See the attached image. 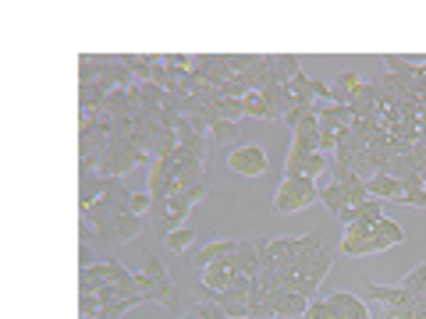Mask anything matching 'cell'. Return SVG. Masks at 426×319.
<instances>
[{"instance_id": "6da1fadb", "label": "cell", "mask_w": 426, "mask_h": 319, "mask_svg": "<svg viewBox=\"0 0 426 319\" xmlns=\"http://www.w3.org/2000/svg\"><path fill=\"white\" fill-rule=\"evenodd\" d=\"M316 199H320V188H316V181H313L309 174H302V178H284V181L277 185V192H274V209L284 213V216H292V213L309 209Z\"/></svg>"}, {"instance_id": "7a4b0ae2", "label": "cell", "mask_w": 426, "mask_h": 319, "mask_svg": "<svg viewBox=\"0 0 426 319\" xmlns=\"http://www.w3.org/2000/svg\"><path fill=\"white\" fill-rule=\"evenodd\" d=\"M228 167H231L238 178H263V174L270 170V156H267V149H260L256 142H246V146H238V149L228 153Z\"/></svg>"}, {"instance_id": "3957f363", "label": "cell", "mask_w": 426, "mask_h": 319, "mask_svg": "<svg viewBox=\"0 0 426 319\" xmlns=\"http://www.w3.org/2000/svg\"><path fill=\"white\" fill-rule=\"evenodd\" d=\"M188 213H192V202L185 199V195H174V199H167V209L153 220V231L160 234V241L171 234V231H178V227H185V220H188Z\"/></svg>"}, {"instance_id": "277c9868", "label": "cell", "mask_w": 426, "mask_h": 319, "mask_svg": "<svg viewBox=\"0 0 426 319\" xmlns=\"http://www.w3.org/2000/svg\"><path fill=\"white\" fill-rule=\"evenodd\" d=\"M142 277H149V284L167 298V308L171 312H178V298H174V284H171V277H167V269H163V262H160V255H142Z\"/></svg>"}, {"instance_id": "5b68a950", "label": "cell", "mask_w": 426, "mask_h": 319, "mask_svg": "<svg viewBox=\"0 0 426 319\" xmlns=\"http://www.w3.org/2000/svg\"><path fill=\"white\" fill-rule=\"evenodd\" d=\"M142 220L146 216H135L128 209V202L117 209V220H114V245H132L139 234H142Z\"/></svg>"}, {"instance_id": "8992f818", "label": "cell", "mask_w": 426, "mask_h": 319, "mask_svg": "<svg viewBox=\"0 0 426 319\" xmlns=\"http://www.w3.org/2000/svg\"><path fill=\"white\" fill-rule=\"evenodd\" d=\"M327 301L338 308V315H341V319H373V315H369V308L362 305V298H359V294H352V291H334Z\"/></svg>"}, {"instance_id": "52a82bcc", "label": "cell", "mask_w": 426, "mask_h": 319, "mask_svg": "<svg viewBox=\"0 0 426 319\" xmlns=\"http://www.w3.org/2000/svg\"><path fill=\"white\" fill-rule=\"evenodd\" d=\"M199 280H202L206 291H228V284L235 280V273H231L228 259H217V262H209V266L199 269Z\"/></svg>"}, {"instance_id": "ba28073f", "label": "cell", "mask_w": 426, "mask_h": 319, "mask_svg": "<svg viewBox=\"0 0 426 319\" xmlns=\"http://www.w3.org/2000/svg\"><path fill=\"white\" fill-rule=\"evenodd\" d=\"M235 252H238V238H228V241H209L206 248H199V252L192 255V266H195V269H202V266L217 262V259H228V255H235Z\"/></svg>"}, {"instance_id": "9c48e42d", "label": "cell", "mask_w": 426, "mask_h": 319, "mask_svg": "<svg viewBox=\"0 0 426 319\" xmlns=\"http://www.w3.org/2000/svg\"><path fill=\"white\" fill-rule=\"evenodd\" d=\"M362 86H366V82H362L355 71H341V75L330 82V103H341V107H348Z\"/></svg>"}, {"instance_id": "30bf717a", "label": "cell", "mask_w": 426, "mask_h": 319, "mask_svg": "<svg viewBox=\"0 0 426 319\" xmlns=\"http://www.w3.org/2000/svg\"><path fill=\"white\" fill-rule=\"evenodd\" d=\"M366 291H369V298H376V301H384L387 308H405V305H412L415 301V294H408L401 284L398 287H384V284H366Z\"/></svg>"}, {"instance_id": "8fae6325", "label": "cell", "mask_w": 426, "mask_h": 319, "mask_svg": "<svg viewBox=\"0 0 426 319\" xmlns=\"http://www.w3.org/2000/svg\"><path fill=\"white\" fill-rule=\"evenodd\" d=\"M299 71H302V64H299L295 54H270V75H274V82L288 86Z\"/></svg>"}, {"instance_id": "7c38bea8", "label": "cell", "mask_w": 426, "mask_h": 319, "mask_svg": "<svg viewBox=\"0 0 426 319\" xmlns=\"http://www.w3.org/2000/svg\"><path fill=\"white\" fill-rule=\"evenodd\" d=\"M178 146H181V149H188L192 156L206 160V135H202V132H195L185 117L178 121Z\"/></svg>"}, {"instance_id": "4fadbf2b", "label": "cell", "mask_w": 426, "mask_h": 319, "mask_svg": "<svg viewBox=\"0 0 426 319\" xmlns=\"http://www.w3.org/2000/svg\"><path fill=\"white\" fill-rule=\"evenodd\" d=\"M366 188H369V195L373 199H401L405 195V185L398 181V178H387V174H376V178H369L366 181Z\"/></svg>"}, {"instance_id": "5bb4252c", "label": "cell", "mask_w": 426, "mask_h": 319, "mask_svg": "<svg viewBox=\"0 0 426 319\" xmlns=\"http://www.w3.org/2000/svg\"><path fill=\"white\" fill-rule=\"evenodd\" d=\"M316 114H320V128H323V132H338V128L352 124V110L341 107V103H327V107H320Z\"/></svg>"}, {"instance_id": "9a60e30c", "label": "cell", "mask_w": 426, "mask_h": 319, "mask_svg": "<svg viewBox=\"0 0 426 319\" xmlns=\"http://www.w3.org/2000/svg\"><path fill=\"white\" fill-rule=\"evenodd\" d=\"M103 284H110V262H96V266H89V269L79 273V291L96 294Z\"/></svg>"}, {"instance_id": "2e32d148", "label": "cell", "mask_w": 426, "mask_h": 319, "mask_svg": "<svg viewBox=\"0 0 426 319\" xmlns=\"http://www.w3.org/2000/svg\"><path fill=\"white\" fill-rule=\"evenodd\" d=\"M373 234H376V241H380V245H384V252H387V248H394V245H401V241H405V227H401V224H398V220H387V216H384V220H376V224H373Z\"/></svg>"}, {"instance_id": "e0dca14e", "label": "cell", "mask_w": 426, "mask_h": 319, "mask_svg": "<svg viewBox=\"0 0 426 319\" xmlns=\"http://www.w3.org/2000/svg\"><path fill=\"white\" fill-rule=\"evenodd\" d=\"M100 195H103V178H96V174H82V178H79V209L86 213Z\"/></svg>"}, {"instance_id": "ac0fdd59", "label": "cell", "mask_w": 426, "mask_h": 319, "mask_svg": "<svg viewBox=\"0 0 426 319\" xmlns=\"http://www.w3.org/2000/svg\"><path fill=\"white\" fill-rule=\"evenodd\" d=\"M117 61L135 75V82H149L153 75V64H149V54H117Z\"/></svg>"}, {"instance_id": "d6986e66", "label": "cell", "mask_w": 426, "mask_h": 319, "mask_svg": "<svg viewBox=\"0 0 426 319\" xmlns=\"http://www.w3.org/2000/svg\"><path fill=\"white\" fill-rule=\"evenodd\" d=\"M320 202L334 213V216H341V209H348V192L334 181V185H327V188H320Z\"/></svg>"}, {"instance_id": "ffe728a7", "label": "cell", "mask_w": 426, "mask_h": 319, "mask_svg": "<svg viewBox=\"0 0 426 319\" xmlns=\"http://www.w3.org/2000/svg\"><path fill=\"white\" fill-rule=\"evenodd\" d=\"M163 245L171 248V252H178V255H185L192 245H195V231L185 224V227H178V231H171L167 238H163Z\"/></svg>"}, {"instance_id": "44dd1931", "label": "cell", "mask_w": 426, "mask_h": 319, "mask_svg": "<svg viewBox=\"0 0 426 319\" xmlns=\"http://www.w3.org/2000/svg\"><path fill=\"white\" fill-rule=\"evenodd\" d=\"M246 117H263V121H274V110L267 107V100H263V93H246Z\"/></svg>"}, {"instance_id": "7402d4cb", "label": "cell", "mask_w": 426, "mask_h": 319, "mask_svg": "<svg viewBox=\"0 0 426 319\" xmlns=\"http://www.w3.org/2000/svg\"><path fill=\"white\" fill-rule=\"evenodd\" d=\"M330 266H334V252H327V248H323V252L316 255V262L309 266V273H306V280L320 287V280H323V277L330 273Z\"/></svg>"}, {"instance_id": "603a6c76", "label": "cell", "mask_w": 426, "mask_h": 319, "mask_svg": "<svg viewBox=\"0 0 426 319\" xmlns=\"http://www.w3.org/2000/svg\"><path fill=\"white\" fill-rule=\"evenodd\" d=\"M185 315H188V319H228V312H224L217 301H195Z\"/></svg>"}, {"instance_id": "cb8c5ba5", "label": "cell", "mask_w": 426, "mask_h": 319, "mask_svg": "<svg viewBox=\"0 0 426 319\" xmlns=\"http://www.w3.org/2000/svg\"><path fill=\"white\" fill-rule=\"evenodd\" d=\"M401 287H405L408 294H426V262H419L412 273H405V277H401Z\"/></svg>"}, {"instance_id": "d4e9b609", "label": "cell", "mask_w": 426, "mask_h": 319, "mask_svg": "<svg viewBox=\"0 0 426 319\" xmlns=\"http://www.w3.org/2000/svg\"><path fill=\"white\" fill-rule=\"evenodd\" d=\"M217 110H221L224 121H235V124L246 117V103H242V100H231V96H221V100H217Z\"/></svg>"}, {"instance_id": "484cf974", "label": "cell", "mask_w": 426, "mask_h": 319, "mask_svg": "<svg viewBox=\"0 0 426 319\" xmlns=\"http://www.w3.org/2000/svg\"><path fill=\"white\" fill-rule=\"evenodd\" d=\"M209 135L213 139H221V142H228V139H238V124L235 121H213V128H209Z\"/></svg>"}, {"instance_id": "4316f807", "label": "cell", "mask_w": 426, "mask_h": 319, "mask_svg": "<svg viewBox=\"0 0 426 319\" xmlns=\"http://www.w3.org/2000/svg\"><path fill=\"white\" fill-rule=\"evenodd\" d=\"M327 170V153H313V156H306V163H302V174H309V178H320Z\"/></svg>"}, {"instance_id": "83f0119b", "label": "cell", "mask_w": 426, "mask_h": 319, "mask_svg": "<svg viewBox=\"0 0 426 319\" xmlns=\"http://www.w3.org/2000/svg\"><path fill=\"white\" fill-rule=\"evenodd\" d=\"M149 206H153V195H149V192H132L128 209H132L135 216H149Z\"/></svg>"}, {"instance_id": "f1b7e54d", "label": "cell", "mask_w": 426, "mask_h": 319, "mask_svg": "<svg viewBox=\"0 0 426 319\" xmlns=\"http://www.w3.org/2000/svg\"><path fill=\"white\" fill-rule=\"evenodd\" d=\"M103 308V301L96 298V294H89V291H79V315H96Z\"/></svg>"}, {"instance_id": "f546056e", "label": "cell", "mask_w": 426, "mask_h": 319, "mask_svg": "<svg viewBox=\"0 0 426 319\" xmlns=\"http://www.w3.org/2000/svg\"><path fill=\"white\" fill-rule=\"evenodd\" d=\"M359 220H366V224H376V220H384V209H380V202H376V199H366V202L359 206Z\"/></svg>"}, {"instance_id": "4dcf8cb0", "label": "cell", "mask_w": 426, "mask_h": 319, "mask_svg": "<svg viewBox=\"0 0 426 319\" xmlns=\"http://www.w3.org/2000/svg\"><path fill=\"white\" fill-rule=\"evenodd\" d=\"M366 234H373V224H366V220H355V224L345 227V241H359Z\"/></svg>"}, {"instance_id": "1f68e13d", "label": "cell", "mask_w": 426, "mask_h": 319, "mask_svg": "<svg viewBox=\"0 0 426 319\" xmlns=\"http://www.w3.org/2000/svg\"><path fill=\"white\" fill-rule=\"evenodd\" d=\"M316 149H320V153H327V149H334V153H338V135H334V132H323V128H320Z\"/></svg>"}, {"instance_id": "d6a6232c", "label": "cell", "mask_w": 426, "mask_h": 319, "mask_svg": "<svg viewBox=\"0 0 426 319\" xmlns=\"http://www.w3.org/2000/svg\"><path fill=\"white\" fill-rule=\"evenodd\" d=\"M206 192H209V188H206V181H199V185H192V188L185 192V199L195 206V202H202V199H206Z\"/></svg>"}, {"instance_id": "836d02e7", "label": "cell", "mask_w": 426, "mask_h": 319, "mask_svg": "<svg viewBox=\"0 0 426 319\" xmlns=\"http://www.w3.org/2000/svg\"><path fill=\"white\" fill-rule=\"evenodd\" d=\"M89 266H96V255H93V248L82 241V248H79V269H89Z\"/></svg>"}, {"instance_id": "e575fe53", "label": "cell", "mask_w": 426, "mask_h": 319, "mask_svg": "<svg viewBox=\"0 0 426 319\" xmlns=\"http://www.w3.org/2000/svg\"><path fill=\"white\" fill-rule=\"evenodd\" d=\"M132 277H135V273H128V269H125L117 259H110V284H114V280L121 284V280H132Z\"/></svg>"}, {"instance_id": "d590c367", "label": "cell", "mask_w": 426, "mask_h": 319, "mask_svg": "<svg viewBox=\"0 0 426 319\" xmlns=\"http://www.w3.org/2000/svg\"><path fill=\"white\" fill-rule=\"evenodd\" d=\"M313 100H330V82L313 79Z\"/></svg>"}, {"instance_id": "8d00e7d4", "label": "cell", "mask_w": 426, "mask_h": 319, "mask_svg": "<svg viewBox=\"0 0 426 319\" xmlns=\"http://www.w3.org/2000/svg\"><path fill=\"white\" fill-rule=\"evenodd\" d=\"M384 319H394V315H391V312H387V315H384Z\"/></svg>"}, {"instance_id": "74e56055", "label": "cell", "mask_w": 426, "mask_h": 319, "mask_svg": "<svg viewBox=\"0 0 426 319\" xmlns=\"http://www.w3.org/2000/svg\"><path fill=\"white\" fill-rule=\"evenodd\" d=\"M125 319H128V315H125Z\"/></svg>"}, {"instance_id": "f35d334b", "label": "cell", "mask_w": 426, "mask_h": 319, "mask_svg": "<svg viewBox=\"0 0 426 319\" xmlns=\"http://www.w3.org/2000/svg\"><path fill=\"white\" fill-rule=\"evenodd\" d=\"M422 181H426V178H422Z\"/></svg>"}]
</instances>
